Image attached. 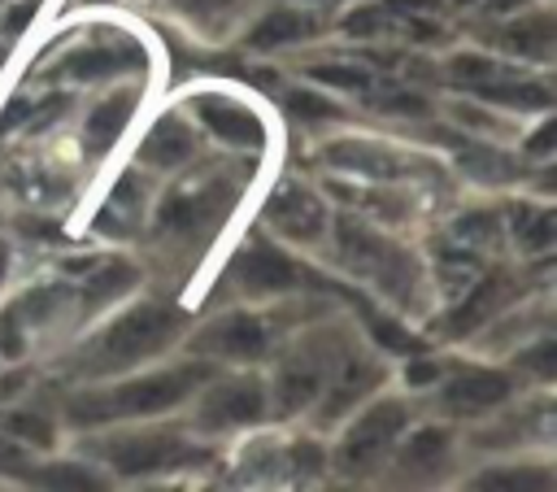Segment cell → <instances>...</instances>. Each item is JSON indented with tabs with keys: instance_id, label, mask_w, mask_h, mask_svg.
Wrapping results in <instances>:
<instances>
[{
	"instance_id": "cell-32",
	"label": "cell",
	"mask_w": 557,
	"mask_h": 492,
	"mask_svg": "<svg viewBox=\"0 0 557 492\" xmlns=\"http://www.w3.org/2000/svg\"><path fill=\"white\" fill-rule=\"evenodd\" d=\"M379 22H383V9H357V13L344 17V30L348 35H370V30H379Z\"/></svg>"
},
{
	"instance_id": "cell-30",
	"label": "cell",
	"mask_w": 557,
	"mask_h": 492,
	"mask_svg": "<svg viewBox=\"0 0 557 492\" xmlns=\"http://www.w3.org/2000/svg\"><path fill=\"white\" fill-rule=\"evenodd\" d=\"M287 109L305 122H318V118H339L335 104H326L322 96H309V91H287Z\"/></svg>"
},
{
	"instance_id": "cell-2",
	"label": "cell",
	"mask_w": 557,
	"mask_h": 492,
	"mask_svg": "<svg viewBox=\"0 0 557 492\" xmlns=\"http://www.w3.org/2000/svg\"><path fill=\"white\" fill-rule=\"evenodd\" d=\"M174 331H178V318H174L165 305H139V309H131L126 318H117V322L100 335L96 366H100V370L131 366V361L157 353Z\"/></svg>"
},
{
	"instance_id": "cell-29",
	"label": "cell",
	"mask_w": 557,
	"mask_h": 492,
	"mask_svg": "<svg viewBox=\"0 0 557 492\" xmlns=\"http://www.w3.org/2000/svg\"><path fill=\"white\" fill-rule=\"evenodd\" d=\"M313 78H318V83H331V87H344V91H348V87H352V91L370 87V74L357 70V65H318Z\"/></svg>"
},
{
	"instance_id": "cell-10",
	"label": "cell",
	"mask_w": 557,
	"mask_h": 492,
	"mask_svg": "<svg viewBox=\"0 0 557 492\" xmlns=\"http://www.w3.org/2000/svg\"><path fill=\"white\" fill-rule=\"evenodd\" d=\"M509 396V379L496 370H466L444 388V409L448 414H483Z\"/></svg>"
},
{
	"instance_id": "cell-4",
	"label": "cell",
	"mask_w": 557,
	"mask_h": 492,
	"mask_svg": "<svg viewBox=\"0 0 557 492\" xmlns=\"http://www.w3.org/2000/svg\"><path fill=\"white\" fill-rule=\"evenodd\" d=\"M104 457L122 475H152V470H174L200 462V448H191L178 435H117L104 444Z\"/></svg>"
},
{
	"instance_id": "cell-23",
	"label": "cell",
	"mask_w": 557,
	"mask_h": 492,
	"mask_svg": "<svg viewBox=\"0 0 557 492\" xmlns=\"http://www.w3.org/2000/svg\"><path fill=\"white\" fill-rule=\"evenodd\" d=\"M518 239H522V248H548L553 244V213L548 209H522L518 213Z\"/></svg>"
},
{
	"instance_id": "cell-34",
	"label": "cell",
	"mask_w": 557,
	"mask_h": 492,
	"mask_svg": "<svg viewBox=\"0 0 557 492\" xmlns=\"http://www.w3.org/2000/svg\"><path fill=\"white\" fill-rule=\"evenodd\" d=\"M387 9H396V13H418V9H440L435 0H387Z\"/></svg>"
},
{
	"instance_id": "cell-12",
	"label": "cell",
	"mask_w": 557,
	"mask_h": 492,
	"mask_svg": "<svg viewBox=\"0 0 557 492\" xmlns=\"http://www.w3.org/2000/svg\"><path fill=\"white\" fill-rule=\"evenodd\" d=\"M239 283H244L248 292H287V287L300 283V270H296L287 257H278L274 248L257 244V248H248V253L239 257Z\"/></svg>"
},
{
	"instance_id": "cell-19",
	"label": "cell",
	"mask_w": 557,
	"mask_h": 492,
	"mask_svg": "<svg viewBox=\"0 0 557 492\" xmlns=\"http://www.w3.org/2000/svg\"><path fill=\"white\" fill-rule=\"evenodd\" d=\"M131 109H135V96L131 91H117V96H109L96 113H91V139L96 144H109L122 126H126V118H131Z\"/></svg>"
},
{
	"instance_id": "cell-3",
	"label": "cell",
	"mask_w": 557,
	"mask_h": 492,
	"mask_svg": "<svg viewBox=\"0 0 557 492\" xmlns=\"http://www.w3.org/2000/svg\"><path fill=\"white\" fill-rule=\"evenodd\" d=\"M405 418H409V414H405V405H400V401L370 405V409L348 427V435H344V444H339V453H335L339 470L361 475V470L379 466V462H383V453H387V444L400 435Z\"/></svg>"
},
{
	"instance_id": "cell-26",
	"label": "cell",
	"mask_w": 557,
	"mask_h": 492,
	"mask_svg": "<svg viewBox=\"0 0 557 492\" xmlns=\"http://www.w3.org/2000/svg\"><path fill=\"white\" fill-rule=\"evenodd\" d=\"M448 78H457V83H492L496 78V65L487 61V57H479V52H461V57H453L448 61Z\"/></svg>"
},
{
	"instance_id": "cell-22",
	"label": "cell",
	"mask_w": 557,
	"mask_h": 492,
	"mask_svg": "<svg viewBox=\"0 0 557 492\" xmlns=\"http://www.w3.org/2000/svg\"><path fill=\"white\" fill-rule=\"evenodd\" d=\"M326 157L331 161H344V165H352V170H370V174H387V170H396L392 161V152H383V148H374V144H335V148H326Z\"/></svg>"
},
{
	"instance_id": "cell-18",
	"label": "cell",
	"mask_w": 557,
	"mask_h": 492,
	"mask_svg": "<svg viewBox=\"0 0 557 492\" xmlns=\"http://www.w3.org/2000/svg\"><path fill=\"white\" fill-rule=\"evenodd\" d=\"M496 300H500V283L496 279H487V283H479L470 296H466V305L448 318V331H474L492 309H496Z\"/></svg>"
},
{
	"instance_id": "cell-9",
	"label": "cell",
	"mask_w": 557,
	"mask_h": 492,
	"mask_svg": "<svg viewBox=\"0 0 557 492\" xmlns=\"http://www.w3.org/2000/svg\"><path fill=\"white\" fill-rule=\"evenodd\" d=\"M226 192L209 187V192H178V196H165L161 205V226L174 231V235H196L205 226H213L222 213H226Z\"/></svg>"
},
{
	"instance_id": "cell-6",
	"label": "cell",
	"mask_w": 557,
	"mask_h": 492,
	"mask_svg": "<svg viewBox=\"0 0 557 492\" xmlns=\"http://www.w3.org/2000/svg\"><path fill=\"white\" fill-rule=\"evenodd\" d=\"M261 414H265V396H261V383L257 379L218 383L200 401V422L205 427H244V422H257Z\"/></svg>"
},
{
	"instance_id": "cell-5",
	"label": "cell",
	"mask_w": 557,
	"mask_h": 492,
	"mask_svg": "<svg viewBox=\"0 0 557 492\" xmlns=\"http://www.w3.org/2000/svg\"><path fill=\"white\" fill-rule=\"evenodd\" d=\"M339 253H344V261L357 270V274H370V279H379L387 292H405V283L413 279V266H409V257L405 253H396L392 244H383L379 235H370V231H361V226H352V222H344L339 226Z\"/></svg>"
},
{
	"instance_id": "cell-27",
	"label": "cell",
	"mask_w": 557,
	"mask_h": 492,
	"mask_svg": "<svg viewBox=\"0 0 557 492\" xmlns=\"http://www.w3.org/2000/svg\"><path fill=\"white\" fill-rule=\"evenodd\" d=\"M479 488H548V470H492L479 475Z\"/></svg>"
},
{
	"instance_id": "cell-20",
	"label": "cell",
	"mask_w": 557,
	"mask_h": 492,
	"mask_svg": "<svg viewBox=\"0 0 557 492\" xmlns=\"http://www.w3.org/2000/svg\"><path fill=\"white\" fill-rule=\"evenodd\" d=\"M313 392H318V370H287V374H278V392H274L278 414L305 409L313 401Z\"/></svg>"
},
{
	"instance_id": "cell-35",
	"label": "cell",
	"mask_w": 557,
	"mask_h": 492,
	"mask_svg": "<svg viewBox=\"0 0 557 492\" xmlns=\"http://www.w3.org/2000/svg\"><path fill=\"white\" fill-rule=\"evenodd\" d=\"M431 379H435V366H431V361H422V366L413 361V366H409V383H431Z\"/></svg>"
},
{
	"instance_id": "cell-17",
	"label": "cell",
	"mask_w": 557,
	"mask_h": 492,
	"mask_svg": "<svg viewBox=\"0 0 557 492\" xmlns=\"http://www.w3.org/2000/svg\"><path fill=\"white\" fill-rule=\"evenodd\" d=\"M505 44H509L513 52H522V57H540V61H544V57L553 52V17H535V22L509 26Z\"/></svg>"
},
{
	"instance_id": "cell-31",
	"label": "cell",
	"mask_w": 557,
	"mask_h": 492,
	"mask_svg": "<svg viewBox=\"0 0 557 492\" xmlns=\"http://www.w3.org/2000/svg\"><path fill=\"white\" fill-rule=\"evenodd\" d=\"M9 435H26V440H35V444H48V440H52V427H48L44 414H13V418H9Z\"/></svg>"
},
{
	"instance_id": "cell-16",
	"label": "cell",
	"mask_w": 557,
	"mask_h": 492,
	"mask_svg": "<svg viewBox=\"0 0 557 492\" xmlns=\"http://www.w3.org/2000/svg\"><path fill=\"white\" fill-rule=\"evenodd\" d=\"M139 57L131 52V48H87V52H78L70 65H65V74L70 78H96V74H113V70H122V65H135Z\"/></svg>"
},
{
	"instance_id": "cell-25",
	"label": "cell",
	"mask_w": 557,
	"mask_h": 492,
	"mask_svg": "<svg viewBox=\"0 0 557 492\" xmlns=\"http://www.w3.org/2000/svg\"><path fill=\"white\" fill-rule=\"evenodd\" d=\"M483 100H505V104H522V109H548V91L535 83H513V87H487L483 83Z\"/></svg>"
},
{
	"instance_id": "cell-15",
	"label": "cell",
	"mask_w": 557,
	"mask_h": 492,
	"mask_svg": "<svg viewBox=\"0 0 557 492\" xmlns=\"http://www.w3.org/2000/svg\"><path fill=\"white\" fill-rule=\"evenodd\" d=\"M444 462H448V431H440V427L418 431L413 444L405 448V466L418 470V475H431V470H440Z\"/></svg>"
},
{
	"instance_id": "cell-7",
	"label": "cell",
	"mask_w": 557,
	"mask_h": 492,
	"mask_svg": "<svg viewBox=\"0 0 557 492\" xmlns=\"http://www.w3.org/2000/svg\"><path fill=\"white\" fill-rule=\"evenodd\" d=\"M200 353H218V357H235V361H252L265 353V327L252 313H226L213 327L200 331L196 340Z\"/></svg>"
},
{
	"instance_id": "cell-8",
	"label": "cell",
	"mask_w": 557,
	"mask_h": 492,
	"mask_svg": "<svg viewBox=\"0 0 557 492\" xmlns=\"http://www.w3.org/2000/svg\"><path fill=\"white\" fill-rule=\"evenodd\" d=\"M265 222H270L274 231H283V235H292V239H313V235L322 231L326 213H322V200H318L313 192L283 187V192L270 196V205H265Z\"/></svg>"
},
{
	"instance_id": "cell-28",
	"label": "cell",
	"mask_w": 557,
	"mask_h": 492,
	"mask_svg": "<svg viewBox=\"0 0 557 492\" xmlns=\"http://www.w3.org/2000/svg\"><path fill=\"white\" fill-rule=\"evenodd\" d=\"M35 483H48V488H100V479L83 466H52V470H39Z\"/></svg>"
},
{
	"instance_id": "cell-33",
	"label": "cell",
	"mask_w": 557,
	"mask_h": 492,
	"mask_svg": "<svg viewBox=\"0 0 557 492\" xmlns=\"http://www.w3.org/2000/svg\"><path fill=\"white\" fill-rule=\"evenodd\" d=\"M22 466H26L22 444H13L9 435H0V470H22Z\"/></svg>"
},
{
	"instance_id": "cell-11",
	"label": "cell",
	"mask_w": 557,
	"mask_h": 492,
	"mask_svg": "<svg viewBox=\"0 0 557 492\" xmlns=\"http://www.w3.org/2000/svg\"><path fill=\"white\" fill-rule=\"evenodd\" d=\"M196 109H200L205 126H209L218 139L239 144V148H244V144H248V148L261 144V122H257L239 100H226V96H200Z\"/></svg>"
},
{
	"instance_id": "cell-24",
	"label": "cell",
	"mask_w": 557,
	"mask_h": 492,
	"mask_svg": "<svg viewBox=\"0 0 557 492\" xmlns=\"http://www.w3.org/2000/svg\"><path fill=\"white\" fill-rule=\"evenodd\" d=\"M131 283H135V270H131V266H109V270H100V274L87 283V305H100V300L126 292Z\"/></svg>"
},
{
	"instance_id": "cell-21",
	"label": "cell",
	"mask_w": 557,
	"mask_h": 492,
	"mask_svg": "<svg viewBox=\"0 0 557 492\" xmlns=\"http://www.w3.org/2000/svg\"><path fill=\"white\" fill-rule=\"evenodd\" d=\"M374 383H379V370H374V366H357L352 374H344V379L335 383V392L326 396V409H322V414H326V418L344 414V409H348L352 401H361V396H366Z\"/></svg>"
},
{
	"instance_id": "cell-40",
	"label": "cell",
	"mask_w": 557,
	"mask_h": 492,
	"mask_svg": "<svg viewBox=\"0 0 557 492\" xmlns=\"http://www.w3.org/2000/svg\"><path fill=\"white\" fill-rule=\"evenodd\" d=\"M457 4H470V0H457Z\"/></svg>"
},
{
	"instance_id": "cell-14",
	"label": "cell",
	"mask_w": 557,
	"mask_h": 492,
	"mask_svg": "<svg viewBox=\"0 0 557 492\" xmlns=\"http://www.w3.org/2000/svg\"><path fill=\"white\" fill-rule=\"evenodd\" d=\"M313 35V13H300V9H278L270 17H261V26L248 35L252 48H278V44H292V39H305Z\"/></svg>"
},
{
	"instance_id": "cell-37",
	"label": "cell",
	"mask_w": 557,
	"mask_h": 492,
	"mask_svg": "<svg viewBox=\"0 0 557 492\" xmlns=\"http://www.w3.org/2000/svg\"><path fill=\"white\" fill-rule=\"evenodd\" d=\"M187 13H209V9H218V4H231V0H178Z\"/></svg>"
},
{
	"instance_id": "cell-1",
	"label": "cell",
	"mask_w": 557,
	"mask_h": 492,
	"mask_svg": "<svg viewBox=\"0 0 557 492\" xmlns=\"http://www.w3.org/2000/svg\"><path fill=\"white\" fill-rule=\"evenodd\" d=\"M209 370L205 366H178V370H161V374H148V379H131L113 392H91V396H78L70 405L74 418L91 422V418H122V414H161L170 405H178Z\"/></svg>"
},
{
	"instance_id": "cell-13",
	"label": "cell",
	"mask_w": 557,
	"mask_h": 492,
	"mask_svg": "<svg viewBox=\"0 0 557 492\" xmlns=\"http://www.w3.org/2000/svg\"><path fill=\"white\" fill-rule=\"evenodd\" d=\"M139 157H144L148 165H178V161L191 157V131H187L183 122L165 118V122H157V126L148 131V139L139 144Z\"/></svg>"
},
{
	"instance_id": "cell-38",
	"label": "cell",
	"mask_w": 557,
	"mask_h": 492,
	"mask_svg": "<svg viewBox=\"0 0 557 492\" xmlns=\"http://www.w3.org/2000/svg\"><path fill=\"white\" fill-rule=\"evenodd\" d=\"M518 4H527V0H487L492 13H509V9H518Z\"/></svg>"
},
{
	"instance_id": "cell-36",
	"label": "cell",
	"mask_w": 557,
	"mask_h": 492,
	"mask_svg": "<svg viewBox=\"0 0 557 492\" xmlns=\"http://www.w3.org/2000/svg\"><path fill=\"white\" fill-rule=\"evenodd\" d=\"M527 148H531V152H548V148H553V126H540V135H535Z\"/></svg>"
},
{
	"instance_id": "cell-39",
	"label": "cell",
	"mask_w": 557,
	"mask_h": 492,
	"mask_svg": "<svg viewBox=\"0 0 557 492\" xmlns=\"http://www.w3.org/2000/svg\"><path fill=\"white\" fill-rule=\"evenodd\" d=\"M0 279H4V244H0Z\"/></svg>"
}]
</instances>
